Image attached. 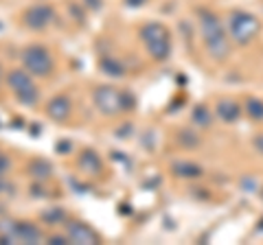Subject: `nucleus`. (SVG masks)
I'll list each match as a JSON object with an SVG mask.
<instances>
[{"instance_id":"20","label":"nucleus","mask_w":263,"mask_h":245,"mask_svg":"<svg viewBox=\"0 0 263 245\" xmlns=\"http://www.w3.org/2000/svg\"><path fill=\"white\" fill-rule=\"evenodd\" d=\"M7 171H9V158L0 153V175H5Z\"/></svg>"},{"instance_id":"10","label":"nucleus","mask_w":263,"mask_h":245,"mask_svg":"<svg viewBox=\"0 0 263 245\" xmlns=\"http://www.w3.org/2000/svg\"><path fill=\"white\" fill-rule=\"evenodd\" d=\"M13 236L22 243H31L35 245L42 241V232L37 230L33 223H13Z\"/></svg>"},{"instance_id":"23","label":"nucleus","mask_w":263,"mask_h":245,"mask_svg":"<svg viewBox=\"0 0 263 245\" xmlns=\"http://www.w3.org/2000/svg\"><path fill=\"white\" fill-rule=\"evenodd\" d=\"M145 3H147V0H125L127 7H143Z\"/></svg>"},{"instance_id":"14","label":"nucleus","mask_w":263,"mask_h":245,"mask_svg":"<svg viewBox=\"0 0 263 245\" xmlns=\"http://www.w3.org/2000/svg\"><path fill=\"white\" fill-rule=\"evenodd\" d=\"M99 66H101V70L105 72V75H110V77H121L123 72V66L119 62H114V59H110V57H103L101 62H99Z\"/></svg>"},{"instance_id":"9","label":"nucleus","mask_w":263,"mask_h":245,"mask_svg":"<svg viewBox=\"0 0 263 245\" xmlns=\"http://www.w3.org/2000/svg\"><path fill=\"white\" fill-rule=\"evenodd\" d=\"M46 114L57 122L66 120L70 116V101L66 99V96H55V99L46 103Z\"/></svg>"},{"instance_id":"18","label":"nucleus","mask_w":263,"mask_h":245,"mask_svg":"<svg viewBox=\"0 0 263 245\" xmlns=\"http://www.w3.org/2000/svg\"><path fill=\"white\" fill-rule=\"evenodd\" d=\"M248 114H250V116H252L254 120L263 118V103H261V101H257V99L248 101Z\"/></svg>"},{"instance_id":"27","label":"nucleus","mask_w":263,"mask_h":245,"mask_svg":"<svg viewBox=\"0 0 263 245\" xmlns=\"http://www.w3.org/2000/svg\"><path fill=\"white\" fill-rule=\"evenodd\" d=\"M0 79H3V70H0Z\"/></svg>"},{"instance_id":"5","label":"nucleus","mask_w":263,"mask_h":245,"mask_svg":"<svg viewBox=\"0 0 263 245\" xmlns=\"http://www.w3.org/2000/svg\"><path fill=\"white\" fill-rule=\"evenodd\" d=\"M22 64L29 75H35V77H46L53 70V59L44 46H29L22 53Z\"/></svg>"},{"instance_id":"22","label":"nucleus","mask_w":263,"mask_h":245,"mask_svg":"<svg viewBox=\"0 0 263 245\" xmlns=\"http://www.w3.org/2000/svg\"><path fill=\"white\" fill-rule=\"evenodd\" d=\"M48 243H51V245H64L66 239H64V236H51V239H48Z\"/></svg>"},{"instance_id":"15","label":"nucleus","mask_w":263,"mask_h":245,"mask_svg":"<svg viewBox=\"0 0 263 245\" xmlns=\"http://www.w3.org/2000/svg\"><path fill=\"white\" fill-rule=\"evenodd\" d=\"M174 173L180 177H197V175H202V169L197 165H191V162H182V165L174 167Z\"/></svg>"},{"instance_id":"21","label":"nucleus","mask_w":263,"mask_h":245,"mask_svg":"<svg viewBox=\"0 0 263 245\" xmlns=\"http://www.w3.org/2000/svg\"><path fill=\"white\" fill-rule=\"evenodd\" d=\"M90 9H101V0H84Z\"/></svg>"},{"instance_id":"12","label":"nucleus","mask_w":263,"mask_h":245,"mask_svg":"<svg viewBox=\"0 0 263 245\" xmlns=\"http://www.w3.org/2000/svg\"><path fill=\"white\" fill-rule=\"evenodd\" d=\"M217 116L224 120V122H235L239 118V105L235 101H219L217 103Z\"/></svg>"},{"instance_id":"1","label":"nucleus","mask_w":263,"mask_h":245,"mask_svg":"<svg viewBox=\"0 0 263 245\" xmlns=\"http://www.w3.org/2000/svg\"><path fill=\"white\" fill-rule=\"evenodd\" d=\"M200 31L204 37V44H206V51L211 53V57L215 59H226L228 57V37L221 29V22L217 20V15H213L211 11H202L200 13Z\"/></svg>"},{"instance_id":"4","label":"nucleus","mask_w":263,"mask_h":245,"mask_svg":"<svg viewBox=\"0 0 263 245\" xmlns=\"http://www.w3.org/2000/svg\"><path fill=\"white\" fill-rule=\"evenodd\" d=\"M7 84H9V88L13 90V94L18 96V101L22 105H29V108H33V105L37 103L40 92H37V88L33 86L29 72H24V70H11L9 77H7Z\"/></svg>"},{"instance_id":"6","label":"nucleus","mask_w":263,"mask_h":245,"mask_svg":"<svg viewBox=\"0 0 263 245\" xmlns=\"http://www.w3.org/2000/svg\"><path fill=\"white\" fill-rule=\"evenodd\" d=\"M95 105L97 110L105 114V116H112V114H119L123 110L121 103V92L114 90L112 86H101L95 90Z\"/></svg>"},{"instance_id":"19","label":"nucleus","mask_w":263,"mask_h":245,"mask_svg":"<svg viewBox=\"0 0 263 245\" xmlns=\"http://www.w3.org/2000/svg\"><path fill=\"white\" fill-rule=\"evenodd\" d=\"M121 103H123V110H132L134 108V96H129L127 92H121Z\"/></svg>"},{"instance_id":"11","label":"nucleus","mask_w":263,"mask_h":245,"mask_svg":"<svg viewBox=\"0 0 263 245\" xmlns=\"http://www.w3.org/2000/svg\"><path fill=\"white\" fill-rule=\"evenodd\" d=\"M79 169L84 171V173H88V175H97L99 171H101V160H99V156L95 151L86 149L79 156Z\"/></svg>"},{"instance_id":"2","label":"nucleus","mask_w":263,"mask_h":245,"mask_svg":"<svg viewBox=\"0 0 263 245\" xmlns=\"http://www.w3.org/2000/svg\"><path fill=\"white\" fill-rule=\"evenodd\" d=\"M141 37L147 46V53H149L156 62L167 59L171 53V39H169V31L164 24L160 22H149L141 29Z\"/></svg>"},{"instance_id":"17","label":"nucleus","mask_w":263,"mask_h":245,"mask_svg":"<svg viewBox=\"0 0 263 245\" xmlns=\"http://www.w3.org/2000/svg\"><path fill=\"white\" fill-rule=\"evenodd\" d=\"M42 219H44L46 223H62L64 219H66V212L62 208H51V210L42 212Z\"/></svg>"},{"instance_id":"24","label":"nucleus","mask_w":263,"mask_h":245,"mask_svg":"<svg viewBox=\"0 0 263 245\" xmlns=\"http://www.w3.org/2000/svg\"><path fill=\"white\" fill-rule=\"evenodd\" d=\"M7 189H9V184L5 182V175H0V193H5Z\"/></svg>"},{"instance_id":"16","label":"nucleus","mask_w":263,"mask_h":245,"mask_svg":"<svg viewBox=\"0 0 263 245\" xmlns=\"http://www.w3.org/2000/svg\"><path fill=\"white\" fill-rule=\"evenodd\" d=\"M193 122L195 125H202V127L211 125V114H209V110L204 108V105H197V108L193 110Z\"/></svg>"},{"instance_id":"3","label":"nucleus","mask_w":263,"mask_h":245,"mask_svg":"<svg viewBox=\"0 0 263 245\" xmlns=\"http://www.w3.org/2000/svg\"><path fill=\"white\" fill-rule=\"evenodd\" d=\"M228 29H230V37L237 44H248L259 33V20L246 11H235L228 18Z\"/></svg>"},{"instance_id":"8","label":"nucleus","mask_w":263,"mask_h":245,"mask_svg":"<svg viewBox=\"0 0 263 245\" xmlns=\"http://www.w3.org/2000/svg\"><path fill=\"white\" fill-rule=\"evenodd\" d=\"M68 241L70 243H79V245H97L99 236L88 223L70 221L68 223Z\"/></svg>"},{"instance_id":"13","label":"nucleus","mask_w":263,"mask_h":245,"mask_svg":"<svg viewBox=\"0 0 263 245\" xmlns=\"http://www.w3.org/2000/svg\"><path fill=\"white\" fill-rule=\"evenodd\" d=\"M29 173L35 177V179H46L48 175H51V165L37 158V160H33L31 165H29Z\"/></svg>"},{"instance_id":"26","label":"nucleus","mask_w":263,"mask_h":245,"mask_svg":"<svg viewBox=\"0 0 263 245\" xmlns=\"http://www.w3.org/2000/svg\"><path fill=\"white\" fill-rule=\"evenodd\" d=\"M257 147H259V149L263 151V136H261V138H259V140H257Z\"/></svg>"},{"instance_id":"7","label":"nucleus","mask_w":263,"mask_h":245,"mask_svg":"<svg viewBox=\"0 0 263 245\" xmlns=\"http://www.w3.org/2000/svg\"><path fill=\"white\" fill-rule=\"evenodd\" d=\"M55 18V11L51 9L48 5H33L31 9H27V13H24V22H27V27L31 29H46L48 24L53 22Z\"/></svg>"},{"instance_id":"25","label":"nucleus","mask_w":263,"mask_h":245,"mask_svg":"<svg viewBox=\"0 0 263 245\" xmlns=\"http://www.w3.org/2000/svg\"><path fill=\"white\" fill-rule=\"evenodd\" d=\"M68 142H64V145H57V151H68Z\"/></svg>"}]
</instances>
